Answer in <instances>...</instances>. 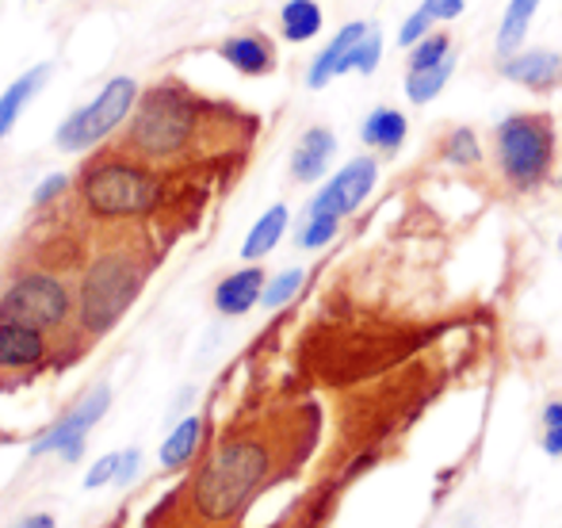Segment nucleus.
Segmentation results:
<instances>
[{
	"label": "nucleus",
	"instance_id": "nucleus-30",
	"mask_svg": "<svg viewBox=\"0 0 562 528\" xmlns=\"http://www.w3.org/2000/svg\"><path fill=\"white\" fill-rule=\"evenodd\" d=\"M422 8H425V12H429L437 23H448V20H459V15H463L467 0H425Z\"/></svg>",
	"mask_w": 562,
	"mask_h": 528
},
{
	"label": "nucleus",
	"instance_id": "nucleus-7",
	"mask_svg": "<svg viewBox=\"0 0 562 528\" xmlns=\"http://www.w3.org/2000/svg\"><path fill=\"white\" fill-rule=\"evenodd\" d=\"M69 314V291L61 280L46 272H31L15 280L12 288L0 295V322H23V326L50 329L61 326Z\"/></svg>",
	"mask_w": 562,
	"mask_h": 528
},
{
	"label": "nucleus",
	"instance_id": "nucleus-27",
	"mask_svg": "<svg viewBox=\"0 0 562 528\" xmlns=\"http://www.w3.org/2000/svg\"><path fill=\"white\" fill-rule=\"evenodd\" d=\"M379 58H383V35H379V27H368V35L356 43L352 50V61H348V69H356V74H375Z\"/></svg>",
	"mask_w": 562,
	"mask_h": 528
},
{
	"label": "nucleus",
	"instance_id": "nucleus-16",
	"mask_svg": "<svg viewBox=\"0 0 562 528\" xmlns=\"http://www.w3.org/2000/svg\"><path fill=\"white\" fill-rule=\"evenodd\" d=\"M260 295H265V272H260L257 265H249L218 283L215 306H218V314H226V318H237V314H249L252 306L260 303Z\"/></svg>",
	"mask_w": 562,
	"mask_h": 528
},
{
	"label": "nucleus",
	"instance_id": "nucleus-18",
	"mask_svg": "<svg viewBox=\"0 0 562 528\" xmlns=\"http://www.w3.org/2000/svg\"><path fill=\"white\" fill-rule=\"evenodd\" d=\"M288 218L291 211L283 207V203H276V207H268L265 215L252 223V231L245 234V246H241V257L245 261H260V257H268L276 246H280L283 231H288Z\"/></svg>",
	"mask_w": 562,
	"mask_h": 528
},
{
	"label": "nucleus",
	"instance_id": "nucleus-12",
	"mask_svg": "<svg viewBox=\"0 0 562 528\" xmlns=\"http://www.w3.org/2000/svg\"><path fill=\"white\" fill-rule=\"evenodd\" d=\"M363 35H368V23H360V20L348 23V27H340L334 35V43L314 58L311 74H306V85H311V89H326L334 77L348 74V61H352V50Z\"/></svg>",
	"mask_w": 562,
	"mask_h": 528
},
{
	"label": "nucleus",
	"instance_id": "nucleus-21",
	"mask_svg": "<svg viewBox=\"0 0 562 528\" xmlns=\"http://www.w3.org/2000/svg\"><path fill=\"white\" fill-rule=\"evenodd\" d=\"M451 74H456V54L440 61V66L406 69V97L414 100V104H429V100H437L440 92H445Z\"/></svg>",
	"mask_w": 562,
	"mask_h": 528
},
{
	"label": "nucleus",
	"instance_id": "nucleus-33",
	"mask_svg": "<svg viewBox=\"0 0 562 528\" xmlns=\"http://www.w3.org/2000/svg\"><path fill=\"white\" fill-rule=\"evenodd\" d=\"M543 452H548V456H562V425H551V429H543Z\"/></svg>",
	"mask_w": 562,
	"mask_h": 528
},
{
	"label": "nucleus",
	"instance_id": "nucleus-22",
	"mask_svg": "<svg viewBox=\"0 0 562 528\" xmlns=\"http://www.w3.org/2000/svg\"><path fill=\"white\" fill-rule=\"evenodd\" d=\"M200 432H203L200 417H184V422H180L161 445V463H165V468H169V471L184 468V463L195 456V448H200Z\"/></svg>",
	"mask_w": 562,
	"mask_h": 528
},
{
	"label": "nucleus",
	"instance_id": "nucleus-25",
	"mask_svg": "<svg viewBox=\"0 0 562 528\" xmlns=\"http://www.w3.org/2000/svg\"><path fill=\"white\" fill-rule=\"evenodd\" d=\"M340 218L334 215H306V226L299 231V246L303 249H326L337 238Z\"/></svg>",
	"mask_w": 562,
	"mask_h": 528
},
{
	"label": "nucleus",
	"instance_id": "nucleus-36",
	"mask_svg": "<svg viewBox=\"0 0 562 528\" xmlns=\"http://www.w3.org/2000/svg\"><path fill=\"white\" fill-rule=\"evenodd\" d=\"M559 254H562V234H559Z\"/></svg>",
	"mask_w": 562,
	"mask_h": 528
},
{
	"label": "nucleus",
	"instance_id": "nucleus-11",
	"mask_svg": "<svg viewBox=\"0 0 562 528\" xmlns=\"http://www.w3.org/2000/svg\"><path fill=\"white\" fill-rule=\"evenodd\" d=\"M226 66H234L245 77H268L276 69V50L260 31H245V35H229L218 46Z\"/></svg>",
	"mask_w": 562,
	"mask_h": 528
},
{
	"label": "nucleus",
	"instance_id": "nucleus-9",
	"mask_svg": "<svg viewBox=\"0 0 562 528\" xmlns=\"http://www.w3.org/2000/svg\"><path fill=\"white\" fill-rule=\"evenodd\" d=\"M375 180H379L375 157H352V161H348L345 169H337L334 177H329V184L314 195L306 215H334V218L352 215V211L371 195Z\"/></svg>",
	"mask_w": 562,
	"mask_h": 528
},
{
	"label": "nucleus",
	"instance_id": "nucleus-17",
	"mask_svg": "<svg viewBox=\"0 0 562 528\" xmlns=\"http://www.w3.org/2000/svg\"><path fill=\"white\" fill-rule=\"evenodd\" d=\"M406 115L394 112V108H375L368 120L360 123V138L368 149H379V154H398L402 142H406Z\"/></svg>",
	"mask_w": 562,
	"mask_h": 528
},
{
	"label": "nucleus",
	"instance_id": "nucleus-26",
	"mask_svg": "<svg viewBox=\"0 0 562 528\" xmlns=\"http://www.w3.org/2000/svg\"><path fill=\"white\" fill-rule=\"evenodd\" d=\"M445 157L451 165H474L482 157L479 134H474L471 127H456L448 134V142H445Z\"/></svg>",
	"mask_w": 562,
	"mask_h": 528
},
{
	"label": "nucleus",
	"instance_id": "nucleus-2",
	"mask_svg": "<svg viewBox=\"0 0 562 528\" xmlns=\"http://www.w3.org/2000/svg\"><path fill=\"white\" fill-rule=\"evenodd\" d=\"M497 169L517 192H532L555 165V123L543 112H517L494 131Z\"/></svg>",
	"mask_w": 562,
	"mask_h": 528
},
{
	"label": "nucleus",
	"instance_id": "nucleus-13",
	"mask_svg": "<svg viewBox=\"0 0 562 528\" xmlns=\"http://www.w3.org/2000/svg\"><path fill=\"white\" fill-rule=\"evenodd\" d=\"M337 154V138L334 131L326 127H311L299 138L295 154H291V177L299 180V184H314V180L326 177L329 161H334Z\"/></svg>",
	"mask_w": 562,
	"mask_h": 528
},
{
	"label": "nucleus",
	"instance_id": "nucleus-14",
	"mask_svg": "<svg viewBox=\"0 0 562 528\" xmlns=\"http://www.w3.org/2000/svg\"><path fill=\"white\" fill-rule=\"evenodd\" d=\"M46 357L43 329L23 326V322H0V368L20 372V368H35Z\"/></svg>",
	"mask_w": 562,
	"mask_h": 528
},
{
	"label": "nucleus",
	"instance_id": "nucleus-5",
	"mask_svg": "<svg viewBox=\"0 0 562 528\" xmlns=\"http://www.w3.org/2000/svg\"><path fill=\"white\" fill-rule=\"evenodd\" d=\"M134 108H138V81L134 77H112L92 104L77 108L74 115L61 120V127L54 131V146L66 149V154H85L97 142H104Z\"/></svg>",
	"mask_w": 562,
	"mask_h": 528
},
{
	"label": "nucleus",
	"instance_id": "nucleus-23",
	"mask_svg": "<svg viewBox=\"0 0 562 528\" xmlns=\"http://www.w3.org/2000/svg\"><path fill=\"white\" fill-rule=\"evenodd\" d=\"M303 280H306L303 268H288V272H280L276 280H268V283H265V295H260V303H265L268 311H280L283 303H291V299L299 295Z\"/></svg>",
	"mask_w": 562,
	"mask_h": 528
},
{
	"label": "nucleus",
	"instance_id": "nucleus-10",
	"mask_svg": "<svg viewBox=\"0 0 562 528\" xmlns=\"http://www.w3.org/2000/svg\"><path fill=\"white\" fill-rule=\"evenodd\" d=\"M502 77L528 92H555L562 85V58L555 50H517L502 58Z\"/></svg>",
	"mask_w": 562,
	"mask_h": 528
},
{
	"label": "nucleus",
	"instance_id": "nucleus-15",
	"mask_svg": "<svg viewBox=\"0 0 562 528\" xmlns=\"http://www.w3.org/2000/svg\"><path fill=\"white\" fill-rule=\"evenodd\" d=\"M50 74H54L50 61H38V66H31L27 74L15 77V81L4 89V97H0V142L12 134V127L20 123V115L27 112V104L43 92V85L50 81Z\"/></svg>",
	"mask_w": 562,
	"mask_h": 528
},
{
	"label": "nucleus",
	"instance_id": "nucleus-29",
	"mask_svg": "<svg viewBox=\"0 0 562 528\" xmlns=\"http://www.w3.org/2000/svg\"><path fill=\"white\" fill-rule=\"evenodd\" d=\"M119 463H123V452H108V456H100V460L89 468V475H85V486H89V491H97V486L112 483V479L119 475Z\"/></svg>",
	"mask_w": 562,
	"mask_h": 528
},
{
	"label": "nucleus",
	"instance_id": "nucleus-32",
	"mask_svg": "<svg viewBox=\"0 0 562 528\" xmlns=\"http://www.w3.org/2000/svg\"><path fill=\"white\" fill-rule=\"evenodd\" d=\"M138 463H142V452H138V448H131V452H123V463H119L115 483H131V479L138 475Z\"/></svg>",
	"mask_w": 562,
	"mask_h": 528
},
{
	"label": "nucleus",
	"instance_id": "nucleus-28",
	"mask_svg": "<svg viewBox=\"0 0 562 528\" xmlns=\"http://www.w3.org/2000/svg\"><path fill=\"white\" fill-rule=\"evenodd\" d=\"M432 23H437V20H432V15L425 12V8H417V12H414V15H406V23H402L398 46H417V43H422V38L432 31Z\"/></svg>",
	"mask_w": 562,
	"mask_h": 528
},
{
	"label": "nucleus",
	"instance_id": "nucleus-24",
	"mask_svg": "<svg viewBox=\"0 0 562 528\" xmlns=\"http://www.w3.org/2000/svg\"><path fill=\"white\" fill-rule=\"evenodd\" d=\"M445 58H451V38L445 31H429L417 46H409V69H425V66H440Z\"/></svg>",
	"mask_w": 562,
	"mask_h": 528
},
{
	"label": "nucleus",
	"instance_id": "nucleus-1",
	"mask_svg": "<svg viewBox=\"0 0 562 528\" xmlns=\"http://www.w3.org/2000/svg\"><path fill=\"white\" fill-rule=\"evenodd\" d=\"M268 475V448L257 440H226L195 479V509L207 521H226L257 494Z\"/></svg>",
	"mask_w": 562,
	"mask_h": 528
},
{
	"label": "nucleus",
	"instance_id": "nucleus-35",
	"mask_svg": "<svg viewBox=\"0 0 562 528\" xmlns=\"http://www.w3.org/2000/svg\"><path fill=\"white\" fill-rule=\"evenodd\" d=\"M15 528H54V517L50 514H31V517H23Z\"/></svg>",
	"mask_w": 562,
	"mask_h": 528
},
{
	"label": "nucleus",
	"instance_id": "nucleus-19",
	"mask_svg": "<svg viewBox=\"0 0 562 528\" xmlns=\"http://www.w3.org/2000/svg\"><path fill=\"white\" fill-rule=\"evenodd\" d=\"M536 12H540V0H509V8L502 15V27H497V54L502 58H509V54H517L525 46V35L532 27Z\"/></svg>",
	"mask_w": 562,
	"mask_h": 528
},
{
	"label": "nucleus",
	"instance_id": "nucleus-31",
	"mask_svg": "<svg viewBox=\"0 0 562 528\" xmlns=\"http://www.w3.org/2000/svg\"><path fill=\"white\" fill-rule=\"evenodd\" d=\"M61 188H66V177H61V172H54V177H46L43 184L35 188V195H31V200H35V207H46L50 200H58Z\"/></svg>",
	"mask_w": 562,
	"mask_h": 528
},
{
	"label": "nucleus",
	"instance_id": "nucleus-34",
	"mask_svg": "<svg viewBox=\"0 0 562 528\" xmlns=\"http://www.w3.org/2000/svg\"><path fill=\"white\" fill-rule=\"evenodd\" d=\"M551 425H562V398L543 406V429H551Z\"/></svg>",
	"mask_w": 562,
	"mask_h": 528
},
{
	"label": "nucleus",
	"instance_id": "nucleus-20",
	"mask_svg": "<svg viewBox=\"0 0 562 528\" xmlns=\"http://www.w3.org/2000/svg\"><path fill=\"white\" fill-rule=\"evenodd\" d=\"M280 27L288 43H306L322 31V4L318 0H288L280 12Z\"/></svg>",
	"mask_w": 562,
	"mask_h": 528
},
{
	"label": "nucleus",
	"instance_id": "nucleus-4",
	"mask_svg": "<svg viewBox=\"0 0 562 528\" xmlns=\"http://www.w3.org/2000/svg\"><path fill=\"white\" fill-rule=\"evenodd\" d=\"M195 131V112L184 92L157 89L138 104L131 120V146L146 157H172L188 146Z\"/></svg>",
	"mask_w": 562,
	"mask_h": 528
},
{
	"label": "nucleus",
	"instance_id": "nucleus-3",
	"mask_svg": "<svg viewBox=\"0 0 562 528\" xmlns=\"http://www.w3.org/2000/svg\"><path fill=\"white\" fill-rule=\"evenodd\" d=\"M81 195L97 215L134 218L157 207L161 184L154 172H146L134 161H100L81 177Z\"/></svg>",
	"mask_w": 562,
	"mask_h": 528
},
{
	"label": "nucleus",
	"instance_id": "nucleus-6",
	"mask_svg": "<svg viewBox=\"0 0 562 528\" xmlns=\"http://www.w3.org/2000/svg\"><path fill=\"white\" fill-rule=\"evenodd\" d=\"M142 288L138 268L123 257H100L97 265L85 272L81 283V322L92 329V334H108L123 311L134 303Z\"/></svg>",
	"mask_w": 562,
	"mask_h": 528
},
{
	"label": "nucleus",
	"instance_id": "nucleus-8",
	"mask_svg": "<svg viewBox=\"0 0 562 528\" xmlns=\"http://www.w3.org/2000/svg\"><path fill=\"white\" fill-rule=\"evenodd\" d=\"M108 406H112V391H108V383H100V387H92L89 395H85L74 409H69L66 417H61L58 425H54V429H46L43 437L35 440L31 456L61 452L66 460H81L85 437H89L92 425H97L100 417L108 414Z\"/></svg>",
	"mask_w": 562,
	"mask_h": 528
}]
</instances>
